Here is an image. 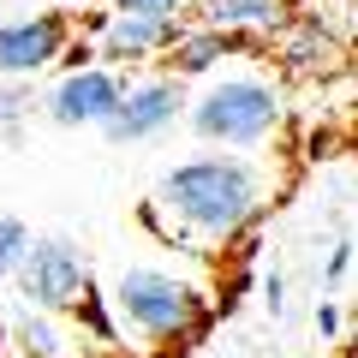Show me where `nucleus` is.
<instances>
[{"mask_svg":"<svg viewBox=\"0 0 358 358\" xmlns=\"http://www.w3.org/2000/svg\"><path fill=\"white\" fill-rule=\"evenodd\" d=\"M66 317L78 322V329L96 334V346H120V329H114V310H108V293H96V287H84V299H78Z\"/></svg>","mask_w":358,"mask_h":358,"instance_id":"nucleus-13","label":"nucleus"},{"mask_svg":"<svg viewBox=\"0 0 358 358\" xmlns=\"http://www.w3.org/2000/svg\"><path fill=\"white\" fill-rule=\"evenodd\" d=\"M78 36L66 6H42V13H18L0 18V78L13 84H36L42 72H54L66 54V42Z\"/></svg>","mask_w":358,"mask_h":358,"instance_id":"nucleus-6","label":"nucleus"},{"mask_svg":"<svg viewBox=\"0 0 358 358\" xmlns=\"http://www.w3.org/2000/svg\"><path fill=\"white\" fill-rule=\"evenodd\" d=\"M185 126H192V138L203 150L257 155L287 126V90L263 72H215L185 102Z\"/></svg>","mask_w":358,"mask_h":358,"instance_id":"nucleus-3","label":"nucleus"},{"mask_svg":"<svg viewBox=\"0 0 358 358\" xmlns=\"http://www.w3.org/2000/svg\"><path fill=\"white\" fill-rule=\"evenodd\" d=\"M322 275H329V287H341L346 275H352V233H341V239H334V251H329V268H322Z\"/></svg>","mask_w":358,"mask_h":358,"instance_id":"nucleus-17","label":"nucleus"},{"mask_svg":"<svg viewBox=\"0 0 358 358\" xmlns=\"http://www.w3.org/2000/svg\"><path fill=\"white\" fill-rule=\"evenodd\" d=\"M185 18H131V13H96L90 18V48H96V66H114V72H131L138 66H162V54L179 42Z\"/></svg>","mask_w":358,"mask_h":358,"instance_id":"nucleus-7","label":"nucleus"},{"mask_svg":"<svg viewBox=\"0 0 358 358\" xmlns=\"http://www.w3.org/2000/svg\"><path fill=\"white\" fill-rule=\"evenodd\" d=\"M30 251V227L18 215H0V281H13V268L24 263Z\"/></svg>","mask_w":358,"mask_h":358,"instance_id":"nucleus-15","label":"nucleus"},{"mask_svg":"<svg viewBox=\"0 0 358 358\" xmlns=\"http://www.w3.org/2000/svg\"><path fill=\"white\" fill-rule=\"evenodd\" d=\"M185 102H192V90L179 84L167 72H143V78H126L120 90L114 114L102 120V138L114 150H138V143H155L185 120Z\"/></svg>","mask_w":358,"mask_h":358,"instance_id":"nucleus-5","label":"nucleus"},{"mask_svg":"<svg viewBox=\"0 0 358 358\" xmlns=\"http://www.w3.org/2000/svg\"><path fill=\"white\" fill-rule=\"evenodd\" d=\"M185 24L227 30V36H245V42H275L293 24V0H192Z\"/></svg>","mask_w":358,"mask_h":358,"instance_id":"nucleus-10","label":"nucleus"},{"mask_svg":"<svg viewBox=\"0 0 358 358\" xmlns=\"http://www.w3.org/2000/svg\"><path fill=\"white\" fill-rule=\"evenodd\" d=\"M108 13H131V18H185L192 0H108Z\"/></svg>","mask_w":358,"mask_h":358,"instance_id":"nucleus-16","label":"nucleus"},{"mask_svg":"<svg viewBox=\"0 0 358 358\" xmlns=\"http://www.w3.org/2000/svg\"><path fill=\"white\" fill-rule=\"evenodd\" d=\"M268 48L281 54V66L293 78H329V72H341V60H346V48L322 30V18H293Z\"/></svg>","mask_w":358,"mask_h":358,"instance_id":"nucleus-11","label":"nucleus"},{"mask_svg":"<svg viewBox=\"0 0 358 358\" xmlns=\"http://www.w3.org/2000/svg\"><path fill=\"white\" fill-rule=\"evenodd\" d=\"M257 48H263V42H245V36H227V30L185 24V30H179V42L162 54V66H155V72L179 78V84L192 90L197 78H215V72H221V60H251Z\"/></svg>","mask_w":358,"mask_h":358,"instance_id":"nucleus-9","label":"nucleus"},{"mask_svg":"<svg viewBox=\"0 0 358 358\" xmlns=\"http://www.w3.org/2000/svg\"><path fill=\"white\" fill-rule=\"evenodd\" d=\"M30 114H36V84H13V78H0V131L18 138Z\"/></svg>","mask_w":358,"mask_h":358,"instance_id":"nucleus-14","label":"nucleus"},{"mask_svg":"<svg viewBox=\"0 0 358 358\" xmlns=\"http://www.w3.org/2000/svg\"><path fill=\"white\" fill-rule=\"evenodd\" d=\"M13 281H18V299L30 310L54 317V310H72L84 299V287H96V268H90V251L78 239H66V233H30V251L13 268Z\"/></svg>","mask_w":358,"mask_h":358,"instance_id":"nucleus-4","label":"nucleus"},{"mask_svg":"<svg viewBox=\"0 0 358 358\" xmlns=\"http://www.w3.org/2000/svg\"><path fill=\"white\" fill-rule=\"evenodd\" d=\"M268 209V173L257 155L197 150L162 167L150 203L138 209L143 227L167 245H233Z\"/></svg>","mask_w":358,"mask_h":358,"instance_id":"nucleus-1","label":"nucleus"},{"mask_svg":"<svg viewBox=\"0 0 358 358\" xmlns=\"http://www.w3.org/2000/svg\"><path fill=\"white\" fill-rule=\"evenodd\" d=\"M108 310H114L120 341H143L150 352H185L209 334L215 310L197 293L185 275L155 263H126L114 275V293H108Z\"/></svg>","mask_w":358,"mask_h":358,"instance_id":"nucleus-2","label":"nucleus"},{"mask_svg":"<svg viewBox=\"0 0 358 358\" xmlns=\"http://www.w3.org/2000/svg\"><path fill=\"white\" fill-rule=\"evenodd\" d=\"M131 72H114V66H84V72H60L42 96V120L60 131H102V120L114 114L120 90H126Z\"/></svg>","mask_w":358,"mask_h":358,"instance_id":"nucleus-8","label":"nucleus"},{"mask_svg":"<svg viewBox=\"0 0 358 358\" xmlns=\"http://www.w3.org/2000/svg\"><path fill=\"white\" fill-rule=\"evenodd\" d=\"M317 334H341V305H334V299L317 305Z\"/></svg>","mask_w":358,"mask_h":358,"instance_id":"nucleus-18","label":"nucleus"},{"mask_svg":"<svg viewBox=\"0 0 358 358\" xmlns=\"http://www.w3.org/2000/svg\"><path fill=\"white\" fill-rule=\"evenodd\" d=\"M13 341H18V352H24V358H66V352H60V334H54L48 317L30 310V305L13 317Z\"/></svg>","mask_w":358,"mask_h":358,"instance_id":"nucleus-12","label":"nucleus"}]
</instances>
